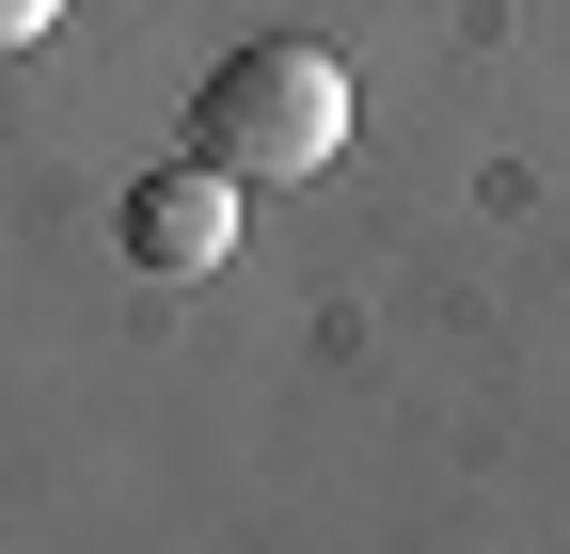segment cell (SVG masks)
<instances>
[{"label": "cell", "instance_id": "1", "mask_svg": "<svg viewBox=\"0 0 570 554\" xmlns=\"http://www.w3.org/2000/svg\"><path fill=\"white\" fill-rule=\"evenodd\" d=\"M190 159H223L238 190H302L348 159V63L302 48V32H254L206 63V96H190Z\"/></svg>", "mask_w": 570, "mask_h": 554}, {"label": "cell", "instance_id": "2", "mask_svg": "<svg viewBox=\"0 0 570 554\" xmlns=\"http://www.w3.org/2000/svg\"><path fill=\"white\" fill-rule=\"evenodd\" d=\"M223 254H238V175H223V159H175V175L127 190V269L190 286V269H223Z\"/></svg>", "mask_w": 570, "mask_h": 554}, {"label": "cell", "instance_id": "3", "mask_svg": "<svg viewBox=\"0 0 570 554\" xmlns=\"http://www.w3.org/2000/svg\"><path fill=\"white\" fill-rule=\"evenodd\" d=\"M48 17H63V0H0V63H17V48H32Z\"/></svg>", "mask_w": 570, "mask_h": 554}]
</instances>
